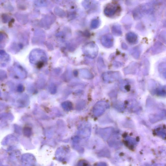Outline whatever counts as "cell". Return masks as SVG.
Masks as SVG:
<instances>
[{"label": "cell", "mask_w": 166, "mask_h": 166, "mask_svg": "<svg viewBox=\"0 0 166 166\" xmlns=\"http://www.w3.org/2000/svg\"><path fill=\"white\" fill-rule=\"evenodd\" d=\"M109 107V105L107 102L104 101H101L94 105L93 109V113L95 116H100Z\"/></svg>", "instance_id": "obj_1"}, {"label": "cell", "mask_w": 166, "mask_h": 166, "mask_svg": "<svg viewBox=\"0 0 166 166\" xmlns=\"http://www.w3.org/2000/svg\"><path fill=\"white\" fill-rule=\"evenodd\" d=\"M166 118L165 111H162L161 112L158 114H151L149 116V120L151 123H154L160 121Z\"/></svg>", "instance_id": "obj_2"}, {"label": "cell", "mask_w": 166, "mask_h": 166, "mask_svg": "<svg viewBox=\"0 0 166 166\" xmlns=\"http://www.w3.org/2000/svg\"><path fill=\"white\" fill-rule=\"evenodd\" d=\"M113 129L110 128H104L100 129L99 133L100 136L105 140H107L111 135Z\"/></svg>", "instance_id": "obj_3"}, {"label": "cell", "mask_w": 166, "mask_h": 166, "mask_svg": "<svg viewBox=\"0 0 166 166\" xmlns=\"http://www.w3.org/2000/svg\"><path fill=\"white\" fill-rule=\"evenodd\" d=\"M80 136L84 138L89 136L90 133V128L89 126L85 125L82 127L80 131Z\"/></svg>", "instance_id": "obj_4"}, {"label": "cell", "mask_w": 166, "mask_h": 166, "mask_svg": "<svg viewBox=\"0 0 166 166\" xmlns=\"http://www.w3.org/2000/svg\"><path fill=\"white\" fill-rule=\"evenodd\" d=\"M115 74L113 73L105 74L104 76V80L105 81L110 82L114 81L118 78V76H117V74L115 75Z\"/></svg>", "instance_id": "obj_5"}, {"label": "cell", "mask_w": 166, "mask_h": 166, "mask_svg": "<svg viewBox=\"0 0 166 166\" xmlns=\"http://www.w3.org/2000/svg\"><path fill=\"white\" fill-rule=\"evenodd\" d=\"M154 93H156V94L158 96L163 97H166V90L164 89L163 88H159L154 90L153 92Z\"/></svg>", "instance_id": "obj_6"}, {"label": "cell", "mask_w": 166, "mask_h": 166, "mask_svg": "<svg viewBox=\"0 0 166 166\" xmlns=\"http://www.w3.org/2000/svg\"><path fill=\"white\" fill-rule=\"evenodd\" d=\"M128 39L129 42L133 43L136 41L137 38V36L135 34L130 33L129 34Z\"/></svg>", "instance_id": "obj_7"}, {"label": "cell", "mask_w": 166, "mask_h": 166, "mask_svg": "<svg viewBox=\"0 0 166 166\" xmlns=\"http://www.w3.org/2000/svg\"><path fill=\"white\" fill-rule=\"evenodd\" d=\"M76 166H90V163L86 161L81 160L79 161Z\"/></svg>", "instance_id": "obj_8"}, {"label": "cell", "mask_w": 166, "mask_h": 166, "mask_svg": "<svg viewBox=\"0 0 166 166\" xmlns=\"http://www.w3.org/2000/svg\"><path fill=\"white\" fill-rule=\"evenodd\" d=\"M107 164L105 163L104 162H101V163H98L96 164L95 166H107Z\"/></svg>", "instance_id": "obj_9"}, {"label": "cell", "mask_w": 166, "mask_h": 166, "mask_svg": "<svg viewBox=\"0 0 166 166\" xmlns=\"http://www.w3.org/2000/svg\"><path fill=\"white\" fill-rule=\"evenodd\" d=\"M163 77L166 79V69L164 71H163Z\"/></svg>", "instance_id": "obj_10"}]
</instances>
